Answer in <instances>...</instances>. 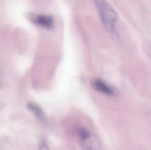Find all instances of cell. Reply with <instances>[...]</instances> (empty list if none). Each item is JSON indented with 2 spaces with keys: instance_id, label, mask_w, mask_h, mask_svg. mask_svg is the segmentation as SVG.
Returning <instances> with one entry per match:
<instances>
[{
  "instance_id": "cell-6",
  "label": "cell",
  "mask_w": 151,
  "mask_h": 150,
  "mask_svg": "<svg viewBox=\"0 0 151 150\" xmlns=\"http://www.w3.org/2000/svg\"><path fill=\"white\" fill-rule=\"evenodd\" d=\"M91 132L87 129L81 127L78 128L77 130V134L80 141H83L90 134Z\"/></svg>"
},
{
  "instance_id": "cell-7",
  "label": "cell",
  "mask_w": 151,
  "mask_h": 150,
  "mask_svg": "<svg viewBox=\"0 0 151 150\" xmlns=\"http://www.w3.org/2000/svg\"><path fill=\"white\" fill-rule=\"evenodd\" d=\"M39 150H50L48 145L44 140H42L40 142L39 146Z\"/></svg>"
},
{
  "instance_id": "cell-3",
  "label": "cell",
  "mask_w": 151,
  "mask_h": 150,
  "mask_svg": "<svg viewBox=\"0 0 151 150\" xmlns=\"http://www.w3.org/2000/svg\"><path fill=\"white\" fill-rule=\"evenodd\" d=\"M91 84L92 88L97 91L109 96L114 94L113 89L101 79L94 78L91 80Z\"/></svg>"
},
{
  "instance_id": "cell-5",
  "label": "cell",
  "mask_w": 151,
  "mask_h": 150,
  "mask_svg": "<svg viewBox=\"0 0 151 150\" xmlns=\"http://www.w3.org/2000/svg\"><path fill=\"white\" fill-rule=\"evenodd\" d=\"M27 109L42 123L46 124L47 122V118L43 110L37 104L33 102H28L26 105Z\"/></svg>"
},
{
  "instance_id": "cell-4",
  "label": "cell",
  "mask_w": 151,
  "mask_h": 150,
  "mask_svg": "<svg viewBox=\"0 0 151 150\" xmlns=\"http://www.w3.org/2000/svg\"><path fill=\"white\" fill-rule=\"evenodd\" d=\"M33 22L37 25L48 30H52L54 28L53 17L45 15H38L34 18Z\"/></svg>"
},
{
  "instance_id": "cell-1",
  "label": "cell",
  "mask_w": 151,
  "mask_h": 150,
  "mask_svg": "<svg viewBox=\"0 0 151 150\" xmlns=\"http://www.w3.org/2000/svg\"><path fill=\"white\" fill-rule=\"evenodd\" d=\"M95 2L99 15L106 27L114 35L118 37L115 27L118 20L116 11L105 1H96Z\"/></svg>"
},
{
  "instance_id": "cell-2",
  "label": "cell",
  "mask_w": 151,
  "mask_h": 150,
  "mask_svg": "<svg viewBox=\"0 0 151 150\" xmlns=\"http://www.w3.org/2000/svg\"><path fill=\"white\" fill-rule=\"evenodd\" d=\"M81 142L83 150H101V142L98 137L92 133Z\"/></svg>"
}]
</instances>
